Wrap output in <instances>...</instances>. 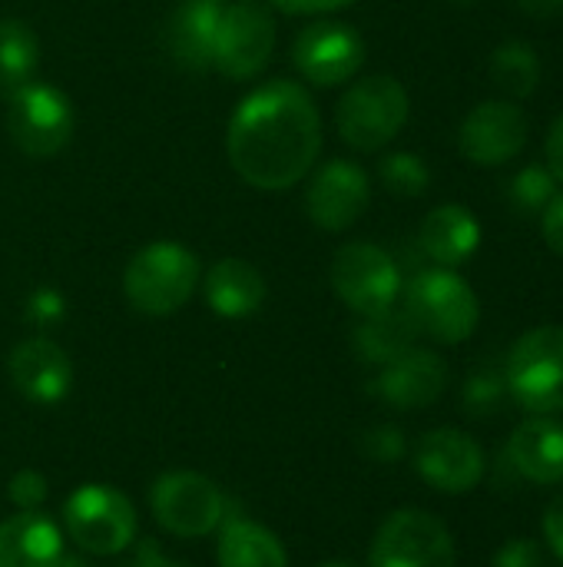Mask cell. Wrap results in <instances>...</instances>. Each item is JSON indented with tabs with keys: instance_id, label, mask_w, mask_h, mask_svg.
<instances>
[{
	"instance_id": "obj_1",
	"label": "cell",
	"mask_w": 563,
	"mask_h": 567,
	"mask_svg": "<svg viewBox=\"0 0 563 567\" xmlns=\"http://www.w3.org/2000/svg\"><path fill=\"white\" fill-rule=\"evenodd\" d=\"M226 153L232 169L262 193L302 183L322 153V113L295 80H269L249 90L229 120Z\"/></svg>"
},
{
	"instance_id": "obj_2",
	"label": "cell",
	"mask_w": 563,
	"mask_h": 567,
	"mask_svg": "<svg viewBox=\"0 0 563 567\" xmlns=\"http://www.w3.org/2000/svg\"><path fill=\"white\" fill-rule=\"evenodd\" d=\"M202 279L199 256L173 239H156L143 246L123 272V292L129 306L143 316H173L179 312Z\"/></svg>"
},
{
	"instance_id": "obj_3",
	"label": "cell",
	"mask_w": 563,
	"mask_h": 567,
	"mask_svg": "<svg viewBox=\"0 0 563 567\" xmlns=\"http://www.w3.org/2000/svg\"><path fill=\"white\" fill-rule=\"evenodd\" d=\"M408 113H411V100L402 80L388 73H372L355 80L342 93L335 106V126L352 150L378 153L405 130Z\"/></svg>"
},
{
	"instance_id": "obj_4",
	"label": "cell",
	"mask_w": 563,
	"mask_h": 567,
	"mask_svg": "<svg viewBox=\"0 0 563 567\" xmlns=\"http://www.w3.org/2000/svg\"><path fill=\"white\" fill-rule=\"evenodd\" d=\"M405 312L411 316L418 336H428L441 346L468 342L481 322V302L475 289L445 266L425 269L408 282Z\"/></svg>"
},
{
	"instance_id": "obj_5",
	"label": "cell",
	"mask_w": 563,
	"mask_h": 567,
	"mask_svg": "<svg viewBox=\"0 0 563 567\" xmlns=\"http://www.w3.org/2000/svg\"><path fill=\"white\" fill-rule=\"evenodd\" d=\"M508 392L531 415L563 412V326H538L524 332L504 365Z\"/></svg>"
},
{
	"instance_id": "obj_6",
	"label": "cell",
	"mask_w": 563,
	"mask_h": 567,
	"mask_svg": "<svg viewBox=\"0 0 563 567\" xmlns=\"http://www.w3.org/2000/svg\"><path fill=\"white\" fill-rule=\"evenodd\" d=\"M76 113L63 90L43 80H30L7 93V133L13 146L30 159H50L73 140Z\"/></svg>"
},
{
	"instance_id": "obj_7",
	"label": "cell",
	"mask_w": 563,
	"mask_h": 567,
	"mask_svg": "<svg viewBox=\"0 0 563 567\" xmlns=\"http://www.w3.org/2000/svg\"><path fill=\"white\" fill-rule=\"evenodd\" d=\"M275 53V17L265 0H232L222 3L216 40H212V70L226 80L246 83L256 80Z\"/></svg>"
},
{
	"instance_id": "obj_8",
	"label": "cell",
	"mask_w": 563,
	"mask_h": 567,
	"mask_svg": "<svg viewBox=\"0 0 563 567\" xmlns=\"http://www.w3.org/2000/svg\"><path fill=\"white\" fill-rule=\"evenodd\" d=\"M70 538L90 555H119L133 545L139 522L133 502L113 485H83L63 505Z\"/></svg>"
},
{
	"instance_id": "obj_9",
	"label": "cell",
	"mask_w": 563,
	"mask_h": 567,
	"mask_svg": "<svg viewBox=\"0 0 563 567\" xmlns=\"http://www.w3.org/2000/svg\"><path fill=\"white\" fill-rule=\"evenodd\" d=\"M372 567H455L458 551L448 525L421 508H402L382 522L368 551Z\"/></svg>"
},
{
	"instance_id": "obj_10",
	"label": "cell",
	"mask_w": 563,
	"mask_h": 567,
	"mask_svg": "<svg viewBox=\"0 0 563 567\" xmlns=\"http://www.w3.org/2000/svg\"><path fill=\"white\" fill-rule=\"evenodd\" d=\"M332 289L355 316H372L398 302L402 272L382 246L345 243L332 259Z\"/></svg>"
},
{
	"instance_id": "obj_11",
	"label": "cell",
	"mask_w": 563,
	"mask_h": 567,
	"mask_svg": "<svg viewBox=\"0 0 563 567\" xmlns=\"http://www.w3.org/2000/svg\"><path fill=\"white\" fill-rule=\"evenodd\" d=\"M159 528L176 538H206L226 518V498L216 482L199 472H169L149 492Z\"/></svg>"
},
{
	"instance_id": "obj_12",
	"label": "cell",
	"mask_w": 563,
	"mask_h": 567,
	"mask_svg": "<svg viewBox=\"0 0 563 567\" xmlns=\"http://www.w3.org/2000/svg\"><path fill=\"white\" fill-rule=\"evenodd\" d=\"M292 63L312 86H342L365 63V40L342 20H312L292 40Z\"/></svg>"
},
{
	"instance_id": "obj_13",
	"label": "cell",
	"mask_w": 563,
	"mask_h": 567,
	"mask_svg": "<svg viewBox=\"0 0 563 567\" xmlns=\"http://www.w3.org/2000/svg\"><path fill=\"white\" fill-rule=\"evenodd\" d=\"M372 203V179L352 159L322 163L305 186V213L325 233H345Z\"/></svg>"
},
{
	"instance_id": "obj_14",
	"label": "cell",
	"mask_w": 563,
	"mask_h": 567,
	"mask_svg": "<svg viewBox=\"0 0 563 567\" xmlns=\"http://www.w3.org/2000/svg\"><path fill=\"white\" fill-rule=\"evenodd\" d=\"M415 468L441 495H468L484 478V452L461 429H435L415 449Z\"/></svg>"
},
{
	"instance_id": "obj_15",
	"label": "cell",
	"mask_w": 563,
	"mask_h": 567,
	"mask_svg": "<svg viewBox=\"0 0 563 567\" xmlns=\"http://www.w3.org/2000/svg\"><path fill=\"white\" fill-rule=\"evenodd\" d=\"M528 143V116L511 100H484L478 103L458 133L461 156L475 166H504Z\"/></svg>"
},
{
	"instance_id": "obj_16",
	"label": "cell",
	"mask_w": 563,
	"mask_h": 567,
	"mask_svg": "<svg viewBox=\"0 0 563 567\" xmlns=\"http://www.w3.org/2000/svg\"><path fill=\"white\" fill-rule=\"evenodd\" d=\"M7 372H10L13 389L37 405H53L66 399L73 385L70 355L53 339H43V336L17 342L7 359Z\"/></svg>"
},
{
	"instance_id": "obj_17",
	"label": "cell",
	"mask_w": 563,
	"mask_h": 567,
	"mask_svg": "<svg viewBox=\"0 0 563 567\" xmlns=\"http://www.w3.org/2000/svg\"><path fill=\"white\" fill-rule=\"evenodd\" d=\"M448 389V365L438 352L411 346L375 379V395L395 409H428Z\"/></svg>"
},
{
	"instance_id": "obj_18",
	"label": "cell",
	"mask_w": 563,
	"mask_h": 567,
	"mask_svg": "<svg viewBox=\"0 0 563 567\" xmlns=\"http://www.w3.org/2000/svg\"><path fill=\"white\" fill-rule=\"evenodd\" d=\"M222 0H179L163 27V43L183 70H212V40Z\"/></svg>"
},
{
	"instance_id": "obj_19",
	"label": "cell",
	"mask_w": 563,
	"mask_h": 567,
	"mask_svg": "<svg viewBox=\"0 0 563 567\" xmlns=\"http://www.w3.org/2000/svg\"><path fill=\"white\" fill-rule=\"evenodd\" d=\"M508 462L534 485L563 482V425L554 415L524 419L508 439Z\"/></svg>"
},
{
	"instance_id": "obj_20",
	"label": "cell",
	"mask_w": 563,
	"mask_h": 567,
	"mask_svg": "<svg viewBox=\"0 0 563 567\" xmlns=\"http://www.w3.org/2000/svg\"><path fill=\"white\" fill-rule=\"evenodd\" d=\"M199 282H202L206 306L222 319H249L265 306L269 296L265 276L249 259L239 256H226L212 262Z\"/></svg>"
},
{
	"instance_id": "obj_21",
	"label": "cell",
	"mask_w": 563,
	"mask_h": 567,
	"mask_svg": "<svg viewBox=\"0 0 563 567\" xmlns=\"http://www.w3.org/2000/svg\"><path fill=\"white\" fill-rule=\"evenodd\" d=\"M418 243L425 249V256L435 266L455 269L461 262H468L478 246H481V223L475 219V213L461 203H445L435 206L421 229H418Z\"/></svg>"
},
{
	"instance_id": "obj_22",
	"label": "cell",
	"mask_w": 563,
	"mask_h": 567,
	"mask_svg": "<svg viewBox=\"0 0 563 567\" xmlns=\"http://www.w3.org/2000/svg\"><path fill=\"white\" fill-rule=\"evenodd\" d=\"M63 558L60 528L40 512H20L0 525V567H56Z\"/></svg>"
},
{
	"instance_id": "obj_23",
	"label": "cell",
	"mask_w": 563,
	"mask_h": 567,
	"mask_svg": "<svg viewBox=\"0 0 563 567\" xmlns=\"http://www.w3.org/2000/svg\"><path fill=\"white\" fill-rule=\"evenodd\" d=\"M418 339V329L405 309H382L372 316H362L352 329V349L368 365H388L402 352H408Z\"/></svg>"
},
{
	"instance_id": "obj_24",
	"label": "cell",
	"mask_w": 563,
	"mask_h": 567,
	"mask_svg": "<svg viewBox=\"0 0 563 567\" xmlns=\"http://www.w3.org/2000/svg\"><path fill=\"white\" fill-rule=\"evenodd\" d=\"M219 528H222L216 545L219 567H289L282 542L269 528L249 518H222Z\"/></svg>"
},
{
	"instance_id": "obj_25",
	"label": "cell",
	"mask_w": 563,
	"mask_h": 567,
	"mask_svg": "<svg viewBox=\"0 0 563 567\" xmlns=\"http://www.w3.org/2000/svg\"><path fill=\"white\" fill-rule=\"evenodd\" d=\"M40 40L33 27L20 17H0V90L13 93L17 86L37 80Z\"/></svg>"
},
{
	"instance_id": "obj_26",
	"label": "cell",
	"mask_w": 563,
	"mask_h": 567,
	"mask_svg": "<svg viewBox=\"0 0 563 567\" xmlns=\"http://www.w3.org/2000/svg\"><path fill=\"white\" fill-rule=\"evenodd\" d=\"M491 80L514 100H524L541 83V56L524 40H508L491 56Z\"/></svg>"
},
{
	"instance_id": "obj_27",
	"label": "cell",
	"mask_w": 563,
	"mask_h": 567,
	"mask_svg": "<svg viewBox=\"0 0 563 567\" xmlns=\"http://www.w3.org/2000/svg\"><path fill=\"white\" fill-rule=\"evenodd\" d=\"M378 179H382V186L388 193L415 199V196H421L431 186V169L425 166V159L418 153L398 150V153H388L378 163Z\"/></svg>"
},
{
	"instance_id": "obj_28",
	"label": "cell",
	"mask_w": 563,
	"mask_h": 567,
	"mask_svg": "<svg viewBox=\"0 0 563 567\" xmlns=\"http://www.w3.org/2000/svg\"><path fill=\"white\" fill-rule=\"evenodd\" d=\"M557 179L551 176V169H544V166H524L514 179H511V206L518 209V213H528V216H534V213H544L548 209V203L557 196V186H554Z\"/></svg>"
},
{
	"instance_id": "obj_29",
	"label": "cell",
	"mask_w": 563,
	"mask_h": 567,
	"mask_svg": "<svg viewBox=\"0 0 563 567\" xmlns=\"http://www.w3.org/2000/svg\"><path fill=\"white\" fill-rule=\"evenodd\" d=\"M508 395V379H504V369H475L461 389V402L465 409L475 415V419H484V415H494L501 409Z\"/></svg>"
},
{
	"instance_id": "obj_30",
	"label": "cell",
	"mask_w": 563,
	"mask_h": 567,
	"mask_svg": "<svg viewBox=\"0 0 563 567\" xmlns=\"http://www.w3.org/2000/svg\"><path fill=\"white\" fill-rule=\"evenodd\" d=\"M63 316H66V299H63L60 289L43 286V289H37V292L27 299V319H30L33 326H40V329L60 326Z\"/></svg>"
},
{
	"instance_id": "obj_31",
	"label": "cell",
	"mask_w": 563,
	"mask_h": 567,
	"mask_svg": "<svg viewBox=\"0 0 563 567\" xmlns=\"http://www.w3.org/2000/svg\"><path fill=\"white\" fill-rule=\"evenodd\" d=\"M491 567H551L548 555L538 542L531 538H511L508 545H501V551L494 555Z\"/></svg>"
},
{
	"instance_id": "obj_32",
	"label": "cell",
	"mask_w": 563,
	"mask_h": 567,
	"mask_svg": "<svg viewBox=\"0 0 563 567\" xmlns=\"http://www.w3.org/2000/svg\"><path fill=\"white\" fill-rule=\"evenodd\" d=\"M46 498V478L37 468H23L10 478V502L20 505L23 512H37Z\"/></svg>"
},
{
	"instance_id": "obj_33",
	"label": "cell",
	"mask_w": 563,
	"mask_h": 567,
	"mask_svg": "<svg viewBox=\"0 0 563 567\" xmlns=\"http://www.w3.org/2000/svg\"><path fill=\"white\" fill-rule=\"evenodd\" d=\"M365 455L375 462H398L405 455V435L395 425H378L365 435Z\"/></svg>"
},
{
	"instance_id": "obj_34",
	"label": "cell",
	"mask_w": 563,
	"mask_h": 567,
	"mask_svg": "<svg viewBox=\"0 0 563 567\" xmlns=\"http://www.w3.org/2000/svg\"><path fill=\"white\" fill-rule=\"evenodd\" d=\"M355 0H269V7L289 13V17H322L352 7Z\"/></svg>"
},
{
	"instance_id": "obj_35",
	"label": "cell",
	"mask_w": 563,
	"mask_h": 567,
	"mask_svg": "<svg viewBox=\"0 0 563 567\" xmlns=\"http://www.w3.org/2000/svg\"><path fill=\"white\" fill-rule=\"evenodd\" d=\"M541 233H544V243L557 256H563V196H554L548 209L541 213Z\"/></svg>"
},
{
	"instance_id": "obj_36",
	"label": "cell",
	"mask_w": 563,
	"mask_h": 567,
	"mask_svg": "<svg viewBox=\"0 0 563 567\" xmlns=\"http://www.w3.org/2000/svg\"><path fill=\"white\" fill-rule=\"evenodd\" d=\"M541 528H544V542H548V548L554 551V558H557V561H563V495H557V498L548 505Z\"/></svg>"
},
{
	"instance_id": "obj_37",
	"label": "cell",
	"mask_w": 563,
	"mask_h": 567,
	"mask_svg": "<svg viewBox=\"0 0 563 567\" xmlns=\"http://www.w3.org/2000/svg\"><path fill=\"white\" fill-rule=\"evenodd\" d=\"M544 153H548V169L551 176L563 183V113L554 120L551 133H548V143H544Z\"/></svg>"
},
{
	"instance_id": "obj_38",
	"label": "cell",
	"mask_w": 563,
	"mask_h": 567,
	"mask_svg": "<svg viewBox=\"0 0 563 567\" xmlns=\"http://www.w3.org/2000/svg\"><path fill=\"white\" fill-rule=\"evenodd\" d=\"M531 17H554L563 10V0H514Z\"/></svg>"
},
{
	"instance_id": "obj_39",
	"label": "cell",
	"mask_w": 563,
	"mask_h": 567,
	"mask_svg": "<svg viewBox=\"0 0 563 567\" xmlns=\"http://www.w3.org/2000/svg\"><path fill=\"white\" fill-rule=\"evenodd\" d=\"M139 567H186V565H179V561H166V558H153V561H143Z\"/></svg>"
},
{
	"instance_id": "obj_40",
	"label": "cell",
	"mask_w": 563,
	"mask_h": 567,
	"mask_svg": "<svg viewBox=\"0 0 563 567\" xmlns=\"http://www.w3.org/2000/svg\"><path fill=\"white\" fill-rule=\"evenodd\" d=\"M56 567H90V565H83V561H76V558H60V565Z\"/></svg>"
},
{
	"instance_id": "obj_41",
	"label": "cell",
	"mask_w": 563,
	"mask_h": 567,
	"mask_svg": "<svg viewBox=\"0 0 563 567\" xmlns=\"http://www.w3.org/2000/svg\"><path fill=\"white\" fill-rule=\"evenodd\" d=\"M322 567H358V565H352V561H329V565H322Z\"/></svg>"
}]
</instances>
